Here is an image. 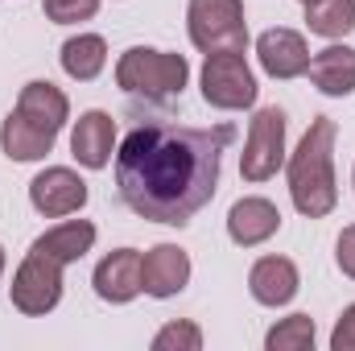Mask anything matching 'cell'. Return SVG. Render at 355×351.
<instances>
[{"mask_svg": "<svg viewBox=\"0 0 355 351\" xmlns=\"http://www.w3.org/2000/svg\"><path fill=\"white\" fill-rule=\"evenodd\" d=\"M232 124L190 128L174 120L137 124L116 153V186L128 211L153 223H190L219 190L223 149L232 145Z\"/></svg>", "mask_w": 355, "mask_h": 351, "instance_id": "cell-1", "label": "cell"}, {"mask_svg": "<svg viewBox=\"0 0 355 351\" xmlns=\"http://www.w3.org/2000/svg\"><path fill=\"white\" fill-rule=\"evenodd\" d=\"M67 116H71V99L54 87L50 79L25 83L17 108L0 124V149H4V157H12V162H42L54 149Z\"/></svg>", "mask_w": 355, "mask_h": 351, "instance_id": "cell-2", "label": "cell"}, {"mask_svg": "<svg viewBox=\"0 0 355 351\" xmlns=\"http://www.w3.org/2000/svg\"><path fill=\"white\" fill-rule=\"evenodd\" d=\"M289 194H293V207L310 219H322L335 211L339 186H335V120L331 116H318L310 132L297 141L289 157Z\"/></svg>", "mask_w": 355, "mask_h": 351, "instance_id": "cell-3", "label": "cell"}, {"mask_svg": "<svg viewBox=\"0 0 355 351\" xmlns=\"http://www.w3.org/2000/svg\"><path fill=\"white\" fill-rule=\"evenodd\" d=\"M190 79V62L170 50H149V46H132L120 54L116 62V83L128 95H145V99H174L186 91Z\"/></svg>", "mask_w": 355, "mask_h": 351, "instance_id": "cell-4", "label": "cell"}, {"mask_svg": "<svg viewBox=\"0 0 355 351\" xmlns=\"http://www.w3.org/2000/svg\"><path fill=\"white\" fill-rule=\"evenodd\" d=\"M186 25H190V42L202 54H223V50L244 54V46H248L244 0H190Z\"/></svg>", "mask_w": 355, "mask_h": 351, "instance_id": "cell-5", "label": "cell"}, {"mask_svg": "<svg viewBox=\"0 0 355 351\" xmlns=\"http://www.w3.org/2000/svg\"><path fill=\"white\" fill-rule=\"evenodd\" d=\"M62 268L67 264L58 261V257H50V252H42V248L29 244L25 261L17 268V277H12V306L21 314H29V318L50 314L62 302Z\"/></svg>", "mask_w": 355, "mask_h": 351, "instance_id": "cell-6", "label": "cell"}, {"mask_svg": "<svg viewBox=\"0 0 355 351\" xmlns=\"http://www.w3.org/2000/svg\"><path fill=\"white\" fill-rule=\"evenodd\" d=\"M202 99L219 112H244L257 103V75L248 71L244 54L223 50V54H207L202 62Z\"/></svg>", "mask_w": 355, "mask_h": 351, "instance_id": "cell-7", "label": "cell"}, {"mask_svg": "<svg viewBox=\"0 0 355 351\" xmlns=\"http://www.w3.org/2000/svg\"><path fill=\"white\" fill-rule=\"evenodd\" d=\"M285 166V112L261 108L248 124V141L240 153V174L248 182H268Z\"/></svg>", "mask_w": 355, "mask_h": 351, "instance_id": "cell-8", "label": "cell"}, {"mask_svg": "<svg viewBox=\"0 0 355 351\" xmlns=\"http://www.w3.org/2000/svg\"><path fill=\"white\" fill-rule=\"evenodd\" d=\"M29 203L37 215L46 219H62V215H75L87 207V182L67 170V166H50L29 182Z\"/></svg>", "mask_w": 355, "mask_h": 351, "instance_id": "cell-9", "label": "cell"}, {"mask_svg": "<svg viewBox=\"0 0 355 351\" xmlns=\"http://www.w3.org/2000/svg\"><path fill=\"white\" fill-rule=\"evenodd\" d=\"M95 293L112 306H124L132 302L141 289H145V257L137 248H116L107 252L103 261L95 264V277H91Z\"/></svg>", "mask_w": 355, "mask_h": 351, "instance_id": "cell-10", "label": "cell"}, {"mask_svg": "<svg viewBox=\"0 0 355 351\" xmlns=\"http://www.w3.org/2000/svg\"><path fill=\"white\" fill-rule=\"evenodd\" d=\"M257 58H261L265 75H272V79H297L310 67V46L297 29L277 25V29H265L257 37Z\"/></svg>", "mask_w": 355, "mask_h": 351, "instance_id": "cell-11", "label": "cell"}, {"mask_svg": "<svg viewBox=\"0 0 355 351\" xmlns=\"http://www.w3.org/2000/svg\"><path fill=\"white\" fill-rule=\"evenodd\" d=\"M112 149H116V120L107 112H83L75 132H71V153L79 166L87 170H103L112 162Z\"/></svg>", "mask_w": 355, "mask_h": 351, "instance_id": "cell-12", "label": "cell"}, {"mask_svg": "<svg viewBox=\"0 0 355 351\" xmlns=\"http://www.w3.org/2000/svg\"><path fill=\"white\" fill-rule=\"evenodd\" d=\"M281 232V211L268 203V198H240V203H232V211H227V236L240 244V248H257V244H265L268 236H277Z\"/></svg>", "mask_w": 355, "mask_h": 351, "instance_id": "cell-13", "label": "cell"}, {"mask_svg": "<svg viewBox=\"0 0 355 351\" xmlns=\"http://www.w3.org/2000/svg\"><path fill=\"white\" fill-rule=\"evenodd\" d=\"M190 281V257L178 244H157L145 252V293L149 298H174Z\"/></svg>", "mask_w": 355, "mask_h": 351, "instance_id": "cell-14", "label": "cell"}, {"mask_svg": "<svg viewBox=\"0 0 355 351\" xmlns=\"http://www.w3.org/2000/svg\"><path fill=\"white\" fill-rule=\"evenodd\" d=\"M297 264L289 257H261L248 273V289L261 306H285L297 293Z\"/></svg>", "mask_w": 355, "mask_h": 351, "instance_id": "cell-15", "label": "cell"}, {"mask_svg": "<svg viewBox=\"0 0 355 351\" xmlns=\"http://www.w3.org/2000/svg\"><path fill=\"white\" fill-rule=\"evenodd\" d=\"M306 75H310V83L322 95H335V99L352 95L355 91V50L352 46H327V50H318L310 58Z\"/></svg>", "mask_w": 355, "mask_h": 351, "instance_id": "cell-16", "label": "cell"}, {"mask_svg": "<svg viewBox=\"0 0 355 351\" xmlns=\"http://www.w3.org/2000/svg\"><path fill=\"white\" fill-rule=\"evenodd\" d=\"M91 244H95V223H87V219H67V223H58V228H50L46 236L33 240V248L58 257L62 264L83 261L91 252Z\"/></svg>", "mask_w": 355, "mask_h": 351, "instance_id": "cell-17", "label": "cell"}, {"mask_svg": "<svg viewBox=\"0 0 355 351\" xmlns=\"http://www.w3.org/2000/svg\"><path fill=\"white\" fill-rule=\"evenodd\" d=\"M62 71L79 83H91L103 67H107V42L99 33H79V37H67L62 42Z\"/></svg>", "mask_w": 355, "mask_h": 351, "instance_id": "cell-18", "label": "cell"}, {"mask_svg": "<svg viewBox=\"0 0 355 351\" xmlns=\"http://www.w3.org/2000/svg\"><path fill=\"white\" fill-rule=\"evenodd\" d=\"M306 25L318 37H347L355 29V0H314L306 4Z\"/></svg>", "mask_w": 355, "mask_h": 351, "instance_id": "cell-19", "label": "cell"}, {"mask_svg": "<svg viewBox=\"0 0 355 351\" xmlns=\"http://www.w3.org/2000/svg\"><path fill=\"white\" fill-rule=\"evenodd\" d=\"M268 351H310L314 348V318L310 314H289L265 335Z\"/></svg>", "mask_w": 355, "mask_h": 351, "instance_id": "cell-20", "label": "cell"}, {"mask_svg": "<svg viewBox=\"0 0 355 351\" xmlns=\"http://www.w3.org/2000/svg\"><path fill=\"white\" fill-rule=\"evenodd\" d=\"M202 348V331L194 323H166L153 335V351H198Z\"/></svg>", "mask_w": 355, "mask_h": 351, "instance_id": "cell-21", "label": "cell"}, {"mask_svg": "<svg viewBox=\"0 0 355 351\" xmlns=\"http://www.w3.org/2000/svg\"><path fill=\"white\" fill-rule=\"evenodd\" d=\"M42 8L54 25H75V21H91L99 12V0H46Z\"/></svg>", "mask_w": 355, "mask_h": 351, "instance_id": "cell-22", "label": "cell"}, {"mask_svg": "<svg viewBox=\"0 0 355 351\" xmlns=\"http://www.w3.org/2000/svg\"><path fill=\"white\" fill-rule=\"evenodd\" d=\"M331 351H355V306H347L331 331Z\"/></svg>", "mask_w": 355, "mask_h": 351, "instance_id": "cell-23", "label": "cell"}, {"mask_svg": "<svg viewBox=\"0 0 355 351\" xmlns=\"http://www.w3.org/2000/svg\"><path fill=\"white\" fill-rule=\"evenodd\" d=\"M335 261H339V268L355 281V223L343 228V236H339V244H335Z\"/></svg>", "mask_w": 355, "mask_h": 351, "instance_id": "cell-24", "label": "cell"}, {"mask_svg": "<svg viewBox=\"0 0 355 351\" xmlns=\"http://www.w3.org/2000/svg\"><path fill=\"white\" fill-rule=\"evenodd\" d=\"M0 273H4V248H0Z\"/></svg>", "mask_w": 355, "mask_h": 351, "instance_id": "cell-25", "label": "cell"}, {"mask_svg": "<svg viewBox=\"0 0 355 351\" xmlns=\"http://www.w3.org/2000/svg\"><path fill=\"white\" fill-rule=\"evenodd\" d=\"M302 4H314V0H302Z\"/></svg>", "mask_w": 355, "mask_h": 351, "instance_id": "cell-26", "label": "cell"}, {"mask_svg": "<svg viewBox=\"0 0 355 351\" xmlns=\"http://www.w3.org/2000/svg\"><path fill=\"white\" fill-rule=\"evenodd\" d=\"M352 178H355V174H352Z\"/></svg>", "mask_w": 355, "mask_h": 351, "instance_id": "cell-27", "label": "cell"}]
</instances>
